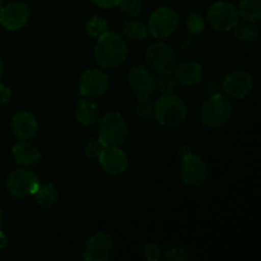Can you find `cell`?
Instances as JSON below:
<instances>
[{"label": "cell", "instance_id": "obj_1", "mask_svg": "<svg viewBox=\"0 0 261 261\" xmlns=\"http://www.w3.org/2000/svg\"><path fill=\"white\" fill-rule=\"evenodd\" d=\"M127 58V46L124 38L115 32H109L97 38L94 59L101 68L114 69Z\"/></svg>", "mask_w": 261, "mask_h": 261}, {"label": "cell", "instance_id": "obj_2", "mask_svg": "<svg viewBox=\"0 0 261 261\" xmlns=\"http://www.w3.org/2000/svg\"><path fill=\"white\" fill-rule=\"evenodd\" d=\"M153 115L161 125L175 127L182 124L188 115L186 105L175 94L162 96L153 106Z\"/></svg>", "mask_w": 261, "mask_h": 261}, {"label": "cell", "instance_id": "obj_3", "mask_svg": "<svg viewBox=\"0 0 261 261\" xmlns=\"http://www.w3.org/2000/svg\"><path fill=\"white\" fill-rule=\"evenodd\" d=\"M232 103L224 94H213L204 102L200 110V119L205 126L217 129L231 119Z\"/></svg>", "mask_w": 261, "mask_h": 261}, {"label": "cell", "instance_id": "obj_4", "mask_svg": "<svg viewBox=\"0 0 261 261\" xmlns=\"http://www.w3.org/2000/svg\"><path fill=\"white\" fill-rule=\"evenodd\" d=\"M127 137V125L117 112L106 114L99 120L98 140L103 147H119Z\"/></svg>", "mask_w": 261, "mask_h": 261}, {"label": "cell", "instance_id": "obj_5", "mask_svg": "<svg viewBox=\"0 0 261 261\" xmlns=\"http://www.w3.org/2000/svg\"><path fill=\"white\" fill-rule=\"evenodd\" d=\"M180 18L173 9L162 7L155 9L148 20V32L155 38H166L172 35L177 28Z\"/></svg>", "mask_w": 261, "mask_h": 261}, {"label": "cell", "instance_id": "obj_6", "mask_svg": "<svg viewBox=\"0 0 261 261\" xmlns=\"http://www.w3.org/2000/svg\"><path fill=\"white\" fill-rule=\"evenodd\" d=\"M148 66L157 74L172 73L177 64L175 51L163 42L153 43L145 54Z\"/></svg>", "mask_w": 261, "mask_h": 261}, {"label": "cell", "instance_id": "obj_7", "mask_svg": "<svg viewBox=\"0 0 261 261\" xmlns=\"http://www.w3.org/2000/svg\"><path fill=\"white\" fill-rule=\"evenodd\" d=\"M206 19L213 30L227 32L231 31L239 22V10L231 3L218 2L212 5L211 9L208 10Z\"/></svg>", "mask_w": 261, "mask_h": 261}, {"label": "cell", "instance_id": "obj_8", "mask_svg": "<svg viewBox=\"0 0 261 261\" xmlns=\"http://www.w3.org/2000/svg\"><path fill=\"white\" fill-rule=\"evenodd\" d=\"M40 181L36 173L27 168H17L13 171L7 180V188L14 198L22 199L35 194Z\"/></svg>", "mask_w": 261, "mask_h": 261}, {"label": "cell", "instance_id": "obj_9", "mask_svg": "<svg viewBox=\"0 0 261 261\" xmlns=\"http://www.w3.org/2000/svg\"><path fill=\"white\" fill-rule=\"evenodd\" d=\"M180 175L184 184L189 186H200L208 176V166L199 155L188 153L182 157Z\"/></svg>", "mask_w": 261, "mask_h": 261}, {"label": "cell", "instance_id": "obj_10", "mask_svg": "<svg viewBox=\"0 0 261 261\" xmlns=\"http://www.w3.org/2000/svg\"><path fill=\"white\" fill-rule=\"evenodd\" d=\"M110 82L106 74L98 69L84 71L79 82V92L86 98H98L109 91Z\"/></svg>", "mask_w": 261, "mask_h": 261}, {"label": "cell", "instance_id": "obj_11", "mask_svg": "<svg viewBox=\"0 0 261 261\" xmlns=\"http://www.w3.org/2000/svg\"><path fill=\"white\" fill-rule=\"evenodd\" d=\"M31 19V10L20 2L9 3L0 9V24L9 31H17L27 25Z\"/></svg>", "mask_w": 261, "mask_h": 261}, {"label": "cell", "instance_id": "obj_12", "mask_svg": "<svg viewBox=\"0 0 261 261\" xmlns=\"http://www.w3.org/2000/svg\"><path fill=\"white\" fill-rule=\"evenodd\" d=\"M254 87L252 76L247 71L237 70L229 73L222 82V91L229 98L241 99L245 98Z\"/></svg>", "mask_w": 261, "mask_h": 261}, {"label": "cell", "instance_id": "obj_13", "mask_svg": "<svg viewBox=\"0 0 261 261\" xmlns=\"http://www.w3.org/2000/svg\"><path fill=\"white\" fill-rule=\"evenodd\" d=\"M114 249V240L105 232L93 234L86 242L83 249V259L87 261H103L109 259Z\"/></svg>", "mask_w": 261, "mask_h": 261}, {"label": "cell", "instance_id": "obj_14", "mask_svg": "<svg viewBox=\"0 0 261 261\" xmlns=\"http://www.w3.org/2000/svg\"><path fill=\"white\" fill-rule=\"evenodd\" d=\"M127 81L138 98L150 97L155 91L157 78L149 69L144 66H134L127 74Z\"/></svg>", "mask_w": 261, "mask_h": 261}, {"label": "cell", "instance_id": "obj_15", "mask_svg": "<svg viewBox=\"0 0 261 261\" xmlns=\"http://www.w3.org/2000/svg\"><path fill=\"white\" fill-rule=\"evenodd\" d=\"M102 170L109 175H121L126 171L129 161L119 147H105L98 155Z\"/></svg>", "mask_w": 261, "mask_h": 261}, {"label": "cell", "instance_id": "obj_16", "mask_svg": "<svg viewBox=\"0 0 261 261\" xmlns=\"http://www.w3.org/2000/svg\"><path fill=\"white\" fill-rule=\"evenodd\" d=\"M10 127H12L13 134L17 139L31 140L37 134L38 124L32 114L22 111L13 116Z\"/></svg>", "mask_w": 261, "mask_h": 261}, {"label": "cell", "instance_id": "obj_17", "mask_svg": "<svg viewBox=\"0 0 261 261\" xmlns=\"http://www.w3.org/2000/svg\"><path fill=\"white\" fill-rule=\"evenodd\" d=\"M172 74L181 86H195L203 78V68L196 61H186L176 64Z\"/></svg>", "mask_w": 261, "mask_h": 261}, {"label": "cell", "instance_id": "obj_18", "mask_svg": "<svg viewBox=\"0 0 261 261\" xmlns=\"http://www.w3.org/2000/svg\"><path fill=\"white\" fill-rule=\"evenodd\" d=\"M12 155L15 162L23 167H33L41 160L40 150L30 140H19L12 148Z\"/></svg>", "mask_w": 261, "mask_h": 261}, {"label": "cell", "instance_id": "obj_19", "mask_svg": "<svg viewBox=\"0 0 261 261\" xmlns=\"http://www.w3.org/2000/svg\"><path fill=\"white\" fill-rule=\"evenodd\" d=\"M99 119V107L98 105L91 98L81 99L76 105V120L82 125L91 126L94 125Z\"/></svg>", "mask_w": 261, "mask_h": 261}, {"label": "cell", "instance_id": "obj_20", "mask_svg": "<svg viewBox=\"0 0 261 261\" xmlns=\"http://www.w3.org/2000/svg\"><path fill=\"white\" fill-rule=\"evenodd\" d=\"M33 196H35V200L37 201L38 205L46 211L53 208L59 200L58 191L51 184H42V185L40 184Z\"/></svg>", "mask_w": 261, "mask_h": 261}, {"label": "cell", "instance_id": "obj_21", "mask_svg": "<svg viewBox=\"0 0 261 261\" xmlns=\"http://www.w3.org/2000/svg\"><path fill=\"white\" fill-rule=\"evenodd\" d=\"M233 35L237 40L242 41V42H254L259 36V28L255 23L249 22L240 18L239 22L236 23L233 28Z\"/></svg>", "mask_w": 261, "mask_h": 261}, {"label": "cell", "instance_id": "obj_22", "mask_svg": "<svg viewBox=\"0 0 261 261\" xmlns=\"http://www.w3.org/2000/svg\"><path fill=\"white\" fill-rule=\"evenodd\" d=\"M237 10L241 19L252 23L259 22L261 18V0H241Z\"/></svg>", "mask_w": 261, "mask_h": 261}, {"label": "cell", "instance_id": "obj_23", "mask_svg": "<svg viewBox=\"0 0 261 261\" xmlns=\"http://www.w3.org/2000/svg\"><path fill=\"white\" fill-rule=\"evenodd\" d=\"M148 33L147 25L138 20H127L122 25V35L130 40H144Z\"/></svg>", "mask_w": 261, "mask_h": 261}, {"label": "cell", "instance_id": "obj_24", "mask_svg": "<svg viewBox=\"0 0 261 261\" xmlns=\"http://www.w3.org/2000/svg\"><path fill=\"white\" fill-rule=\"evenodd\" d=\"M177 87L178 83L172 73L160 74V78L157 79V83H155V89H158L162 96L175 94L177 91Z\"/></svg>", "mask_w": 261, "mask_h": 261}, {"label": "cell", "instance_id": "obj_25", "mask_svg": "<svg viewBox=\"0 0 261 261\" xmlns=\"http://www.w3.org/2000/svg\"><path fill=\"white\" fill-rule=\"evenodd\" d=\"M86 30L87 33H88L91 37L98 38L109 31V25H107V22L103 18L93 15V17H92L91 19H88V22H87Z\"/></svg>", "mask_w": 261, "mask_h": 261}, {"label": "cell", "instance_id": "obj_26", "mask_svg": "<svg viewBox=\"0 0 261 261\" xmlns=\"http://www.w3.org/2000/svg\"><path fill=\"white\" fill-rule=\"evenodd\" d=\"M186 27H188V31L190 35H200L204 31V28H205L204 18L196 12L190 13V14L188 15V18H186Z\"/></svg>", "mask_w": 261, "mask_h": 261}, {"label": "cell", "instance_id": "obj_27", "mask_svg": "<svg viewBox=\"0 0 261 261\" xmlns=\"http://www.w3.org/2000/svg\"><path fill=\"white\" fill-rule=\"evenodd\" d=\"M116 7L130 17H138L142 12V0H119Z\"/></svg>", "mask_w": 261, "mask_h": 261}, {"label": "cell", "instance_id": "obj_28", "mask_svg": "<svg viewBox=\"0 0 261 261\" xmlns=\"http://www.w3.org/2000/svg\"><path fill=\"white\" fill-rule=\"evenodd\" d=\"M137 112L140 117H149L153 114V105L149 101V97L138 98Z\"/></svg>", "mask_w": 261, "mask_h": 261}, {"label": "cell", "instance_id": "obj_29", "mask_svg": "<svg viewBox=\"0 0 261 261\" xmlns=\"http://www.w3.org/2000/svg\"><path fill=\"white\" fill-rule=\"evenodd\" d=\"M165 256L166 260L168 261H186L190 257V255L182 247H175V249H171L168 251H166Z\"/></svg>", "mask_w": 261, "mask_h": 261}, {"label": "cell", "instance_id": "obj_30", "mask_svg": "<svg viewBox=\"0 0 261 261\" xmlns=\"http://www.w3.org/2000/svg\"><path fill=\"white\" fill-rule=\"evenodd\" d=\"M103 148H105L103 144H102L98 139H94V138H92V139L88 140V143H87V145H86V154L91 158L98 157L99 153L102 152V149H103Z\"/></svg>", "mask_w": 261, "mask_h": 261}, {"label": "cell", "instance_id": "obj_31", "mask_svg": "<svg viewBox=\"0 0 261 261\" xmlns=\"http://www.w3.org/2000/svg\"><path fill=\"white\" fill-rule=\"evenodd\" d=\"M143 254H144V257L148 261H157V260H160V257H161V249L158 245L148 244L147 246L144 247V251H143Z\"/></svg>", "mask_w": 261, "mask_h": 261}, {"label": "cell", "instance_id": "obj_32", "mask_svg": "<svg viewBox=\"0 0 261 261\" xmlns=\"http://www.w3.org/2000/svg\"><path fill=\"white\" fill-rule=\"evenodd\" d=\"M12 98V92L4 84H0V106H4Z\"/></svg>", "mask_w": 261, "mask_h": 261}, {"label": "cell", "instance_id": "obj_33", "mask_svg": "<svg viewBox=\"0 0 261 261\" xmlns=\"http://www.w3.org/2000/svg\"><path fill=\"white\" fill-rule=\"evenodd\" d=\"M93 3L101 8H114L116 7L119 0H93Z\"/></svg>", "mask_w": 261, "mask_h": 261}, {"label": "cell", "instance_id": "obj_34", "mask_svg": "<svg viewBox=\"0 0 261 261\" xmlns=\"http://www.w3.org/2000/svg\"><path fill=\"white\" fill-rule=\"evenodd\" d=\"M8 245V239L2 231H0V249H4L5 246Z\"/></svg>", "mask_w": 261, "mask_h": 261}, {"label": "cell", "instance_id": "obj_35", "mask_svg": "<svg viewBox=\"0 0 261 261\" xmlns=\"http://www.w3.org/2000/svg\"><path fill=\"white\" fill-rule=\"evenodd\" d=\"M3 226H4V214H3V211L0 209V231H2Z\"/></svg>", "mask_w": 261, "mask_h": 261}, {"label": "cell", "instance_id": "obj_36", "mask_svg": "<svg viewBox=\"0 0 261 261\" xmlns=\"http://www.w3.org/2000/svg\"><path fill=\"white\" fill-rule=\"evenodd\" d=\"M3 73H4V68H3V61L0 60V78L3 76Z\"/></svg>", "mask_w": 261, "mask_h": 261}, {"label": "cell", "instance_id": "obj_37", "mask_svg": "<svg viewBox=\"0 0 261 261\" xmlns=\"http://www.w3.org/2000/svg\"><path fill=\"white\" fill-rule=\"evenodd\" d=\"M3 5H4V0H0V9L3 8Z\"/></svg>", "mask_w": 261, "mask_h": 261}]
</instances>
